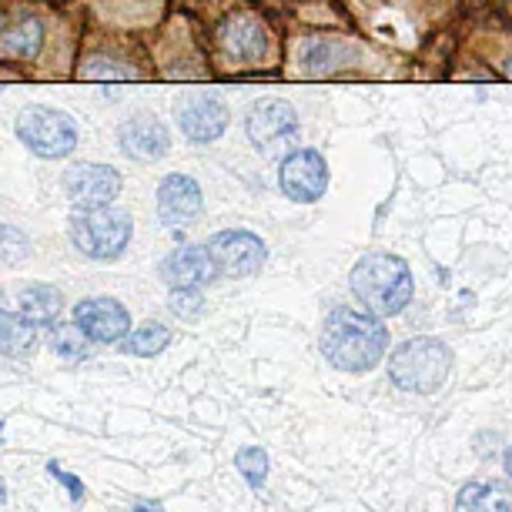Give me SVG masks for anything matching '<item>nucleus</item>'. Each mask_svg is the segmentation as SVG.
<instances>
[{"mask_svg": "<svg viewBox=\"0 0 512 512\" xmlns=\"http://www.w3.org/2000/svg\"><path fill=\"white\" fill-rule=\"evenodd\" d=\"M278 185L292 201L298 205H312L325 195L328 188V164L318 151L312 148H302V151H292L288 158L282 161V175H278Z\"/></svg>", "mask_w": 512, "mask_h": 512, "instance_id": "obj_9", "label": "nucleus"}, {"mask_svg": "<svg viewBox=\"0 0 512 512\" xmlns=\"http://www.w3.org/2000/svg\"><path fill=\"white\" fill-rule=\"evenodd\" d=\"M14 131L27 151L37 154V158H47V161L67 158V154L77 148L74 118H67V114L57 108H47V104H31V108H24L17 114Z\"/></svg>", "mask_w": 512, "mask_h": 512, "instance_id": "obj_5", "label": "nucleus"}, {"mask_svg": "<svg viewBox=\"0 0 512 512\" xmlns=\"http://www.w3.org/2000/svg\"><path fill=\"white\" fill-rule=\"evenodd\" d=\"M318 345H322V355L335 369L359 375V372H372L385 359L389 332H385V325L369 308L362 312V308L342 305L335 312H328Z\"/></svg>", "mask_w": 512, "mask_h": 512, "instance_id": "obj_1", "label": "nucleus"}, {"mask_svg": "<svg viewBox=\"0 0 512 512\" xmlns=\"http://www.w3.org/2000/svg\"><path fill=\"white\" fill-rule=\"evenodd\" d=\"M506 472H509V479H512V449L506 452Z\"/></svg>", "mask_w": 512, "mask_h": 512, "instance_id": "obj_28", "label": "nucleus"}, {"mask_svg": "<svg viewBox=\"0 0 512 512\" xmlns=\"http://www.w3.org/2000/svg\"><path fill=\"white\" fill-rule=\"evenodd\" d=\"M51 472H54L57 479L64 482L67 489H71V496H74V499H81V496H84V486H81V479H74L71 472H64L61 466H57V462H51Z\"/></svg>", "mask_w": 512, "mask_h": 512, "instance_id": "obj_27", "label": "nucleus"}, {"mask_svg": "<svg viewBox=\"0 0 512 512\" xmlns=\"http://www.w3.org/2000/svg\"><path fill=\"white\" fill-rule=\"evenodd\" d=\"M41 44H44V24L31 17V21H21L0 34V57L34 61V57L41 54Z\"/></svg>", "mask_w": 512, "mask_h": 512, "instance_id": "obj_17", "label": "nucleus"}, {"mask_svg": "<svg viewBox=\"0 0 512 512\" xmlns=\"http://www.w3.org/2000/svg\"><path fill=\"white\" fill-rule=\"evenodd\" d=\"M0 305H4V292H0Z\"/></svg>", "mask_w": 512, "mask_h": 512, "instance_id": "obj_31", "label": "nucleus"}, {"mask_svg": "<svg viewBox=\"0 0 512 512\" xmlns=\"http://www.w3.org/2000/svg\"><path fill=\"white\" fill-rule=\"evenodd\" d=\"M352 292L375 315H399L412 298V272L395 255H365L352 268Z\"/></svg>", "mask_w": 512, "mask_h": 512, "instance_id": "obj_2", "label": "nucleus"}, {"mask_svg": "<svg viewBox=\"0 0 512 512\" xmlns=\"http://www.w3.org/2000/svg\"><path fill=\"white\" fill-rule=\"evenodd\" d=\"M84 77H91V81H124V77H134V71L128 67H114V61H91L84 67Z\"/></svg>", "mask_w": 512, "mask_h": 512, "instance_id": "obj_26", "label": "nucleus"}, {"mask_svg": "<svg viewBox=\"0 0 512 512\" xmlns=\"http://www.w3.org/2000/svg\"><path fill=\"white\" fill-rule=\"evenodd\" d=\"M158 272L171 288H201L211 278H218V265L205 245H185L171 251L168 258H161Z\"/></svg>", "mask_w": 512, "mask_h": 512, "instance_id": "obj_13", "label": "nucleus"}, {"mask_svg": "<svg viewBox=\"0 0 512 512\" xmlns=\"http://www.w3.org/2000/svg\"><path fill=\"white\" fill-rule=\"evenodd\" d=\"M456 512H512V499L499 482H469L459 492Z\"/></svg>", "mask_w": 512, "mask_h": 512, "instance_id": "obj_20", "label": "nucleus"}, {"mask_svg": "<svg viewBox=\"0 0 512 512\" xmlns=\"http://www.w3.org/2000/svg\"><path fill=\"white\" fill-rule=\"evenodd\" d=\"M134 512H158V509H151V506H138V509H134Z\"/></svg>", "mask_w": 512, "mask_h": 512, "instance_id": "obj_29", "label": "nucleus"}, {"mask_svg": "<svg viewBox=\"0 0 512 512\" xmlns=\"http://www.w3.org/2000/svg\"><path fill=\"white\" fill-rule=\"evenodd\" d=\"M171 312L178 318H198L201 315L198 288H175V292H171Z\"/></svg>", "mask_w": 512, "mask_h": 512, "instance_id": "obj_25", "label": "nucleus"}, {"mask_svg": "<svg viewBox=\"0 0 512 512\" xmlns=\"http://www.w3.org/2000/svg\"><path fill=\"white\" fill-rule=\"evenodd\" d=\"M201 208H205V195H201L198 181L188 175H168L158 188V218L168 228L191 225Z\"/></svg>", "mask_w": 512, "mask_h": 512, "instance_id": "obj_11", "label": "nucleus"}, {"mask_svg": "<svg viewBox=\"0 0 512 512\" xmlns=\"http://www.w3.org/2000/svg\"><path fill=\"white\" fill-rule=\"evenodd\" d=\"M31 255V241L11 225H0V265H21Z\"/></svg>", "mask_w": 512, "mask_h": 512, "instance_id": "obj_24", "label": "nucleus"}, {"mask_svg": "<svg viewBox=\"0 0 512 512\" xmlns=\"http://www.w3.org/2000/svg\"><path fill=\"white\" fill-rule=\"evenodd\" d=\"M64 195L74 208L94 211V208H108L114 205V198L121 195V175L111 164H91L81 161L74 168L64 171Z\"/></svg>", "mask_w": 512, "mask_h": 512, "instance_id": "obj_6", "label": "nucleus"}, {"mask_svg": "<svg viewBox=\"0 0 512 512\" xmlns=\"http://www.w3.org/2000/svg\"><path fill=\"white\" fill-rule=\"evenodd\" d=\"M118 144L134 161H158L168 154L171 138H168V128H164L158 118L138 114V118H128L118 128Z\"/></svg>", "mask_w": 512, "mask_h": 512, "instance_id": "obj_15", "label": "nucleus"}, {"mask_svg": "<svg viewBox=\"0 0 512 512\" xmlns=\"http://www.w3.org/2000/svg\"><path fill=\"white\" fill-rule=\"evenodd\" d=\"M228 118H231L228 104L221 98H215V94H195V98H188L178 108L181 131H185V138L195 141V144L218 141L228 128Z\"/></svg>", "mask_w": 512, "mask_h": 512, "instance_id": "obj_12", "label": "nucleus"}, {"mask_svg": "<svg viewBox=\"0 0 512 512\" xmlns=\"http://www.w3.org/2000/svg\"><path fill=\"white\" fill-rule=\"evenodd\" d=\"M37 345V325L24 315H11L0 308V352L11 359H27Z\"/></svg>", "mask_w": 512, "mask_h": 512, "instance_id": "obj_18", "label": "nucleus"}, {"mask_svg": "<svg viewBox=\"0 0 512 512\" xmlns=\"http://www.w3.org/2000/svg\"><path fill=\"white\" fill-rule=\"evenodd\" d=\"M74 325L91 342L114 345L131 332V315L118 298H84L74 305Z\"/></svg>", "mask_w": 512, "mask_h": 512, "instance_id": "obj_10", "label": "nucleus"}, {"mask_svg": "<svg viewBox=\"0 0 512 512\" xmlns=\"http://www.w3.org/2000/svg\"><path fill=\"white\" fill-rule=\"evenodd\" d=\"M221 47H225V54L231 61L255 64V61H262L268 51V34L255 17L241 14V17H231L225 24V31H221Z\"/></svg>", "mask_w": 512, "mask_h": 512, "instance_id": "obj_16", "label": "nucleus"}, {"mask_svg": "<svg viewBox=\"0 0 512 512\" xmlns=\"http://www.w3.org/2000/svg\"><path fill=\"white\" fill-rule=\"evenodd\" d=\"M0 499H4V482H0Z\"/></svg>", "mask_w": 512, "mask_h": 512, "instance_id": "obj_30", "label": "nucleus"}, {"mask_svg": "<svg viewBox=\"0 0 512 512\" xmlns=\"http://www.w3.org/2000/svg\"><path fill=\"white\" fill-rule=\"evenodd\" d=\"M235 466L241 476L248 479V486L251 489H262L265 486V476H268V456L262 449H255V446H248V449H241L238 456H235Z\"/></svg>", "mask_w": 512, "mask_h": 512, "instance_id": "obj_23", "label": "nucleus"}, {"mask_svg": "<svg viewBox=\"0 0 512 512\" xmlns=\"http://www.w3.org/2000/svg\"><path fill=\"white\" fill-rule=\"evenodd\" d=\"M64 308V295L54 285H27L21 292V315L31 318L37 328H51Z\"/></svg>", "mask_w": 512, "mask_h": 512, "instance_id": "obj_19", "label": "nucleus"}, {"mask_svg": "<svg viewBox=\"0 0 512 512\" xmlns=\"http://www.w3.org/2000/svg\"><path fill=\"white\" fill-rule=\"evenodd\" d=\"M91 338L81 332L77 325H51V349L61 355V359H88L91 355Z\"/></svg>", "mask_w": 512, "mask_h": 512, "instance_id": "obj_22", "label": "nucleus"}, {"mask_svg": "<svg viewBox=\"0 0 512 512\" xmlns=\"http://www.w3.org/2000/svg\"><path fill=\"white\" fill-rule=\"evenodd\" d=\"M168 342H171V332L161 322H144L138 332L121 338V352L138 355V359H154L158 352L168 349Z\"/></svg>", "mask_w": 512, "mask_h": 512, "instance_id": "obj_21", "label": "nucleus"}, {"mask_svg": "<svg viewBox=\"0 0 512 512\" xmlns=\"http://www.w3.org/2000/svg\"><path fill=\"white\" fill-rule=\"evenodd\" d=\"M509 74H512V67H509Z\"/></svg>", "mask_w": 512, "mask_h": 512, "instance_id": "obj_32", "label": "nucleus"}, {"mask_svg": "<svg viewBox=\"0 0 512 512\" xmlns=\"http://www.w3.org/2000/svg\"><path fill=\"white\" fill-rule=\"evenodd\" d=\"M452 369V352L439 338H409L389 359V379L399 385L402 392L429 395L442 389Z\"/></svg>", "mask_w": 512, "mask_h": 512, "instance_id": "obj_3", "label": "nucleus"}, {"mask_svg": "<svg viewBox=\"0 0 512 512\" xmlns=\"http://www.w3.org/2000/svg\"><path fill=\"white\" fill-rule=\"evenodd\" d=\"M362 51L342 37H308V41L298 47V64L308 77H325L335 74L349 64H359Z\"/></svg>", "mask_w": 512, "mask_h": 512, "instance_id": "obj_14", "label": "nucleus"}, {"mask_svg": "<svg viewBox=\"0 0 512 512\" xmlns=\"http://www.w3.org/2000/svg\"><path fill=\"white\" fill-rule=\"evenodd\" d=\"M245 131L251 144L258 151L272 154L278 151L282 144H288L298 134V118H295V108L278 98H265L258 101L255 108L248 111V121H245Z\"/></svg>", "mask_w": 512, "mask_h": 512, "instance_id": "obj_8", "label": "nucleus"}, {"mask_svg": "<svg viewBox=\"0 0 512 512\" xmlns=\"http://www.w3.org/2000/svg\"><path fill=\"white\" fill-rule=\"evenodd\" d=\"M208 251L218 265V275H228V278H248L255 272H262V265H265V241L245 228L218 231V235L211 238Z\"/></svg>", "mask_w": 512, "mask_h": 512, "instance_id": "obj_7", "label": "nucleus"}, {"mask_svg": "<svg viewBox=\"0 0 512 512\" xmlns=\"http://www.w3.org/2000/svg\"><path fill=\"white\" fill-rule=\"evenodd\" d=\"M134 235L131 215L118 208H94L71 218V241L91 262H114Z\"/></svg>", "mask_w": 512, "mask_h": 512, "instance_id": "obj_4", "label": "nucleus"}]
</instances>
